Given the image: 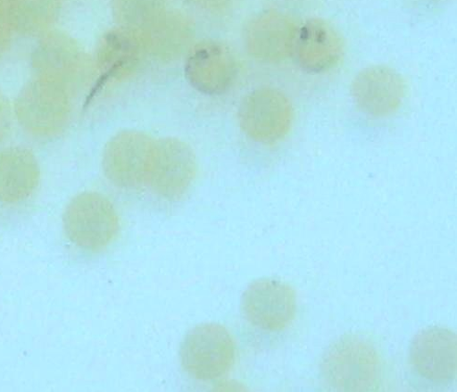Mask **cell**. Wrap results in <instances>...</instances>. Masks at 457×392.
Listing matches in <instances>:
<instances>
[{
  "label": "cell",
  "mask_w": 457,
  "mask_h": 392,
  "mask_svg": "<svg viewBox=\"0 0 457 392\" xmlns=\"http://www.w3.org/2000/svg\"><path fill=\"white\" fill-rule=\"evenodd\" d=\"M321 371L334 389L367 391L377 385L381 365L378 352L369 340L350 335L336 340L327 349Z\"/></svg>",
  "instance_id": "6da1fadb"
},
{
  "label": "cell",
  "mask_w": 457,
  "mask_h": 392,
  "mask_svg": "<svg viewBox=\"0 0 457 392\" xmlns=\"http://www.w3.org/2000/svg\"><path fill=\"white\" fill-rule=\"evenodd\" d=\"M15 111L20 125L30 135L39 138L57 137L70 120L67 88L43 79L33 81L19 94Z\"/></svg>",
  "instance_id": "7a4b0ae2"
},
{
  "label": "cell",
  "mask_w": 457,
  "mask_h": 392,
  "mask_svg": "<svg viewBox=\"0 0 457 392\" xmlns=\"http://www.w3.org/2000/svg\"><path fill=\"white\" fill-rule=\"evenodd\" d=\"M63 227L77 246L99 251L119 230V218L112 204L97 192H83L71 200L63 213Z\"/></svg>",
  "instance_id": "3957f363"
},
{
  "label": "cell",
  "mask_w": 457,
  "mask_h": 392,
  "mask_svg": "<svg viewBox=\"0 0 457 392\" xmlns=\"http://www.w3.org/2000/svg\"><path fill=\"white\" fill-rule=\"evenodd\" d=\"M232 336L223 326L204 324L185 337L180 359L184 370L195 379L211 381L225 377L235 363Z\"/></svg>",
  "instance_id": "277c9868"
},
{
  "label": "cell",
  "mask_w": 457,
  "mask_h": 392,
  "mask_svg": "<svg viewBox=\"0 0 457 392\" xmlns=\"http://www.w3.org/2000/svg\"><path fill=\"white\" fill-rule=\"evenodd\" d=\"M295 110L288 97L272 88H261L249 93L238 109L240 128L256 142L270 144L290 131Z\"/></svg>",
  "instance_id": "5b68a950"
},
{
  "label": "cell",
  "mask_w": 457,
  "mask_h": 392,
  "mask_svg": "<svg viewBox=\"0 0 457 392\" xmlns=\"http://www.w3.org/2000/svg\"><path fill=\"white\" fill-rule=\"evenodd\" d=\"M197 173L194 151L184 141L167 138L154 140L146 185L168 200H178L188 190Z\"/></svg>",
  "instance_id": "8992f818"
},
{
  "label": "cell",
  "mask_w": 457,
  "mask_h": 392,
  "mask_svg": "<svg viewBox=\"0 0 457 392\" xmlns=\"http://www.w3.org/2000/svg\"><path fill=\"white\" fill-rule=\"evenodd\" d=\"M154 143L149 136L136 131L114 136L107 143L103 158L109 181L124 189L145 185Z\"/></svg>",
  "instance_id": "52a82bcc"
},
{
  "label": "cell",
  "mask_w": 457,
  "mask_h": 392,
  "mask_svg": "<svg viewBox=\"0 0 457 392\" xmlns=\"http://www.w3.org/2000/svg\"><path fill=\"white\" fill-rule=\"evenodd\" d=\"M294 288L275 279H261L245 291L244 314L253 327L266 331H280L291 325L296 313Z\"/></svg>",
  "instance_id": "ba28073f"
},
{
  "label": "cell",
  "mask_w": 457,
  "mask_h": 392,
  "mask_svg": "<svg viewBox=\"0 0 457 392\" xmlns=\"http://www.w3.org/2000/svg\"><path fill=\"white\" fill-rule=\"evenodd\" d=\"M185 76L190 86L203 94L223 95L237 79V60L225 44L203 42L189 53L185 63Z\"/></svg>",
  "instance_id": "9c48e42d"
},
{
  "label": "cell",
  "mask_w": 457,
  "mask_h": 392,
  "mask_svg": "<svg viewBox=\"0 0 457 392\" xmlns=\"http://www.w3.org/2000/svg\"><path fill=\"white\" fill-rule=\"evenodd\" d=\"M298 27L290 16L261 12L246 22L244 39L248 54L257 61L275 63L292 56Z\"/></svg>",
  "instance_id": "30bf717a"
},
{
  "label": "cell",
  "mask_w": 457,
  "mask_h": 392,
  "mask_svg": "<svg viewBox=\"0 0 457 392\" xmlns=\"http://www.w3.org/2000/svg\"><path fill=\"white\" fill-rule=\"evenodd\" d=\"M351 94L355 105L372 117L395 113L405 96V84L400 73L382 65L363 69L352 83Z\"/></svg>",
  "instance_id": "8fae6325"
},
{
  "label": "cell",
  "mask_w": 457,
  "mask_h": 392,
  "mask_svg": "<svg viewBox=\"0 0 457 392\" xmlns=\"http://www.w3.org/2000/svg\"><path fill=\"white\" fill-rule=\"evenodd\" d=\"M344 53L343 38L328 21L312 18L298 28L292 56L304 71H327L341 62Z\"/></svg>",
  "instance_id": "7c38bea8"
},
{
  "label": "cell",
  "mask_w": 457,
  "mask_h": 392,
  "mask_svg": "<svg viewBox=\"0 0 457 392\" xmlns=\"http://www.w3.org/2000/svg\"><path fill=\"white\" fill-rule=\"evenodd\" d=\"M456 336L440 328L418 333L411 346V361L416 372L435 383L452 382L457 371Z\"/></svg>",
  "instance_id": "4fadbf2b"
},
{
  "label": "cell",
  "mask_w": 457,
  "mask_h": 392,
  "mask_svg": "<svg viewBox=\"0 0 457 392\" xmlns=\"http://www.w3.org/2000/svg\"><path fill=\"white\" fill-rule=\"evenodd\" d=\"M145 55L136 32L119 28L106 33L97 50L100 78L87 96V105L107 84L130 75Z\"/></svg>",
  "instance_id": "5bb4252c"
},
{
  "label": "cell",
  "mask_w": 457,
  "mask_h": 392,
  "mask_svg": "<svg viewBox=\"0 0 457 392\" xmlns=\"http://www.w3.org/2000/svg\"><path fill=\"white\" fill-rule=\"evenodd\" d=\"M33 65L40 79L68 88L82 78L85 59L75 41L59 35L40 43L33 56Z\"/></svg>",
  "instance_id": "9a60e30c"
},
{
  "label": "cell",
  "mask_w": 457,
  "mask_h": 392,
  "mask_svg": "<svg viewBox=\"0 0 457 392\" xmlns=\"http://www.w3.org/2000/svg\"><path fill=\"white\" fill-rule=\"evenodd\" d=\"M40 169L35 155L23 148L0 151V202L26 201L38 186Z\"/></svg>",
  "instance_id": "2e32d148"
},
{
  "label": "cell",
  "mask_w": 457,
  "mask_h": 392,
  "mask_svg": "<svg viewBox=\"0 0 457 392\" xmlns=\"http://www.w3.org/2000/svg\"><path fill=\"white\" fill-rule=\"evenodd\" d=\"M137 34L146 55L166 62L183 53L191 39L192 28L183 14L167 11L149 28Z\"/></svg>",
  "instance_id": "e0dca14e"
},
{
  "label": "cell",
  "mask_w": 457,
  "mask_h": 392,
  "mask_svg": "<svg viewBox=\"0 0 457 392\" xmlns=\"http://www.w3.org/2000/svg\"><path fill=\"white\" fill-rule=\"evenodd\" d=\"M168 0H113L120 28L136 33L146 29L167 12Z\"/></svg>",
  "instance_id": "ac0fdd59"
},
{
  "label": "cell",
  "mask_w": 457,
  "mask_h": 392,
  "mask_svg": "<svg viewBox=\"0 0 457 392\" xmlns=\"http://www.w3.org/2000/svg\"><path fill=\"white\" fill-rule=\"evenodd\" d=\"M46 0H21V3L16 10L20 13L14 17H21L18 22L22 29L28 31H38L44 28L47 22L46 20L50 18L49 12L52 6L46 7Z\"/></svg>",
  "instance_id": "d6986e66"
},
{
  "label": "cell",
  "mask_w": 457,
  "mask_h": 392,
  "mask_svg": "<svg viewBox=\"0 0 457 392\" xmlns=\"http://www.w3.org/2000/svg\"><path fill=\"white\" fill-rule=\"evenodd\" d=\"M237 0H189L199 11L212 16H224L232 12Z\"/></svg>",
  "instance_id": "ffe728a7"
},
{
  "label": "cell",
  "mask_w": 457,
  "mask_h": 392,
  "mask_svg": "<svg viewBox=\"0 0 457 392\" xmlns=\"http://www.w3.org/2000/svg\"><path fill=\"white\" fill-rule=\"evenodd\" d=\"M12 115L9 104L5 97L0 95V141L4 140L10 132Z\"/></svg>",
  "instance_id": "44dd1931"
},
{
  "label": "cell",
  "mask_w": 457,
  "mask_h": 392,
  "mask_svg": "<svg viewBox=\"0 0 457 392\" xmlns=\"http://www.w3.org/2000/svg\"><path fill=\"white\" fill-rule=\"evenodd\" d=\"M9 43V33L0 22V54H2Z\"/></svg>",
  "instance_id": "7402d4cb"
}]
</instances>
